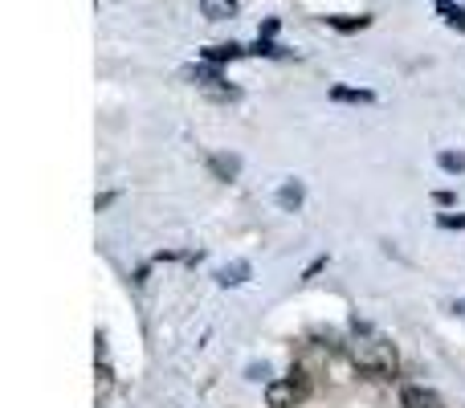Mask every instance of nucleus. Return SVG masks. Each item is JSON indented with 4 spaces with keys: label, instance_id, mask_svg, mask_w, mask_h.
<instances>
[{
    "label": "nucleus",
    "instance_id": "1",
    "mask_svg": "<svg viewBox=\"0 0 465 408\" xmlns=\"http://www.w3.org/2000/svg\"><path fill=\"white\" fill-rule=\"evenodd\" d=\"M355 330L359 335H355V343H351V363L371 379H392L396 376V368H400L396 347H392L384 335H376V330L359 327V322H355Z\"/></svg>",
    "mask_w": 465,
    "mask_h": 408
},
{
    "label": "nucleus",
    "instance_id": "2",
    "mask_svg": "<svg viewBox=\"0 0 465 408\" xmlns=\"http://www.w3.org/2000/svg\"><path fill=\"white\" fill-rule=\"evenodd\" d=\"M306 400V384L302 379H270L265 384V404L270 408H294V404H302Z\"/></svg>",
    "mask_w": 465,
    "mask_h": 408
},
{
    "label": "nucleus",
    "instance_id": "3",
    "mask_svg": "<svg viewBox=\"0 0 465 408\" xmlns=\"http://www.w3.org/2000/svg\"><path fill=\"white\" fill-rule=\"evenodd\" d=\"M400 408H445V400L436 396L433 388H425V384H408L400 392Z\"/></svg>",
    "mask_w": 465,
    "mask_h": 408
},
{
    "label": "nucleus",
    "instance_id": "4",
    "mask_svg": "<svg viewBox=\"0 0 465 408\" xmlns=\"http://www.w3.org/2000/svg\"><path fill=\"white\" fill-rule=\"evenodd\" d=\"M241 53H249V49H241V45H232V41H224V45H208V49H204V61H208V66H224V61L241 58Z\"/></svg>",
    "mask_w": 465,
    "mask_h": 408
},
{
    "label": "nucleus",
    "instance_id": "5",
    "mask_svg": "<svg viewBox=\"0 0 465 408\" xmlns=\"http://www.w3.org/2000/svg\"><path fill=\"white\" fill-rule=\"evenodd\" d=\"M249 262H232V265H221L216 270V282L221 286H241V282H249Z\"/></svg>",
    "mask_w": 465,
    "mask_h": 408
},
{
    "label": "nucleus",
    "instance_id": "6",
    "mask_svg": "<svg viewBox=\"0 0 465 408\" xmlns=\"http://www.w3.org/2000/svg\"><path fill=\"white\" fill-rule=\"evenodd\" d=\"M302 196H306V188H302L298 180H286V184L278 188V204H281V208H286V213L302 208Z\"/></svg>",
    "mask_w": 465,
    "mask_h": 408
},
{
    "label": "nucleus",
    "instance_id": "7",
    "mask_svg": "<svg viewBox=\"0 0 465 408\" xmlns=\"http://www.w3.org/2000/svg\"><path fill=\"white\" fill-rule=\"evenodd\" d=\"M204 20H229L237 12V0H200Z\"/></svg>",
    "mask_w": 465,
    "mask_h": 408
},
{
    "label": "nucleus",
    "instance_id": "8",
    "mask_svg": "<svg viewBox=\"0 0 465 408\" xmlns=\"http://www.w3.org/2000/svg\"><path fill=\"white\" fill-rule=\"evenodd\" d=\"M330 98H335V102H371V90H351V86H335L330 90Z\"/></svg>",
    "mask_w": 465,
    "mask_h": 408
},
{
    "label": "nucleus",
    "instance_id": "9",
    "mask_svg": "<svg viewBox=\"0 0 465 408\" xmlns=\"http://www.w3.org/2000/svg\"><path fill=\"white\" fill-rule=\"evenodd\" d=\"M436 164H441V172L457 175V172H465V151H441V156H436Z\"/></svg>",
    "mask_w": 465,
    "mask_h": 408
},
{
    "label": "nucleus",
    "instance_id": "10",
    "mask_svg": "<svg viewBox=\"0 0 465 408\" xmlns=\"http://www.w3.org/2000/svg\"><path fill=\"white\" fill-rule=\"evenodd\" d=\"M213 172H221L224 180H232V175L241 172V159L237 156H213Z\"/></svg>",
    "mask_w": 465,
    "mask_h": 408
},
{
    "label": "nucleus",
    "instance_id": "11",
    "mask_svg": "<svg viewBox=\"0 0 465 408\" xmlns=\"http://www.w3.org/2000/svg\"><path fill=\"white\" fill-rule=\"evenodd\" d=\"M335 29H343V33H351V29H363L368 25V17H359V20H339V17H327Z\"/></svg>",
    "mask_w": 465,
    "mask_h": 408
},
{
    "label": "nucleus",
    "instance_id": "12",
    "mask_svg": "<svg viewBox=\"0 0 465 408\" xmlns=\"http://www.w3.org/2000/svg\"><path fill=\"white\" fill-rule=\"evenodd\" d=\"M249 379H270V363H253V368H249Z\"/></svg>",
    "mask_w": 465,
    "mask_h": 408
},
{
    "label": "nucleus",
    "instance_id": "13",
    "mask_svg": "<svg viewBox=\"0 0 465 408\" xmlns=\"http://www.w3.org/2000/svg\"><path fill=\"white\" fill-rule=\"evenodd\" d=\"M441 229H465V216H441Z\"/></svg>",
    "mask_w": 465,
    "mask_h": 408
}]
</instances>
